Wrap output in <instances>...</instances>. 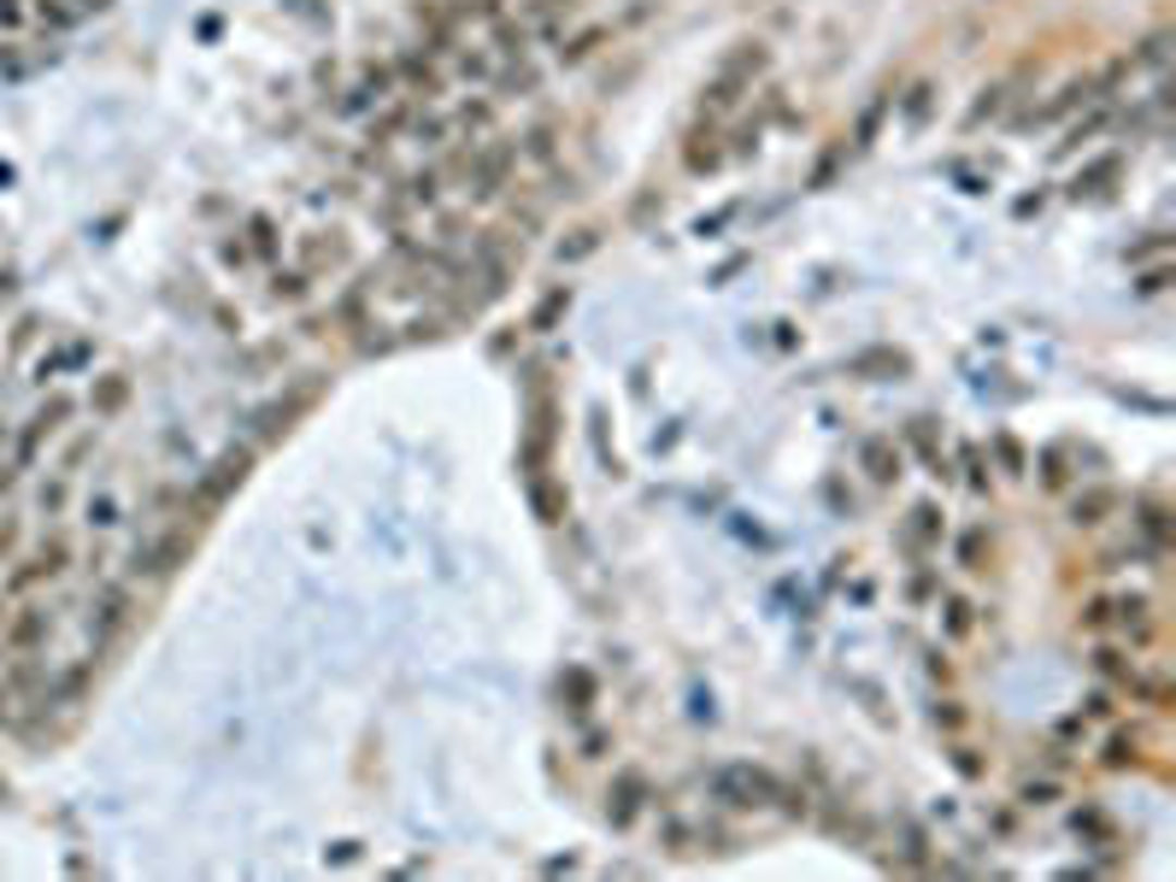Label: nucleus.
Wrapping results in <instances>:
<instances>
[{
  "label": "nucleus",
  "instance_id": "33",
  "mask_svg": "<svg viewBox=\"0 0 1176 882\" xmlns=\"http://www.w3.org/2000/svg\"><path fill=\"white\" fill-rule=\"evenodd\" d=\"M953 771H960V777H982V759H977V747H965V742L953 747Z\"/></svg>",
  "mask_w": 1176,
  "mask_h": 882
},
{
  "label": "nucleus",
  "instance_id": "3",
  "mask_svg": "<svg viewBox=\"0 0 1176 882\" xmlns=\"http://www.w3.org/2000/svg\"><path fill=\"white\" fill-rule=\"evenodd\" d=\"M65 566H71V542H65V536H48V542H41L36 554H30V559H18V566L7 571V583H0V595H7V600H24V595H30V588L53 583V576H60Z\"/></svg>",
  "mask_w": 1176,
  "mask_h": 882
},
{
  "label": "nucleus",
  "instance_id": "11",
  "mask_svg": "<svg viewBox=\"0 0 1176 882\" xmlns=\"http://www.w3.org/2000/svg\"><path fill=\"white\" fill-rule=\"evenodd\" d=\"M1065 512H1070V524H1077V530H1094V524H1106V518L1117 512V488H1077Z\"/></svg>",
  "mask_w": 1176,
  "mask_h": 882
},
{
  "label": "nucleus",
  "instance_id": "6",
  "mask_svg": "<svg viewBox=\"0 0 1176 882\" xmlns=\"http://www.w3.org/2000/svg\"><path fill=\"white\" fill-rule=\"evenodd\" d=\"M248 465H253V447H230V454H218L212 471L195 483V506H200V512H212V506L224 500L230 488L242 483V476H248Z\"/></svg>",
  "mask_w": 1176,
  "mask_h": 882
},
{
  "label": "nucleus",
  "instance_id": "20",
  "mask_svg": "<svg viewBox=\"0 0 1176 882\" xmlns=\"http://www.w3.org/2000/svg\"><path fill=\"white\" fill-rule=\"evenodd\" d=\"M1141 759V730H1117L1112 742H1106V765L1112 771H1124V765H1136Z\"/></svg>",
  "mask_w": 1176,
  "mask_h": 882
},
{
  "label": "nucleus",
  "instance_id": "23",
  "mask_svg": "<svg viewBox=\"0 0 1176 882\" xmlns=\"http://www.w3.org/2000/svg\"><path fill=\"white\" fill-rule=\"evenodd\" d=\"M1070 823H1077V835H1094V842H1112V835H1117L1112 818L1100 812V806H1077V818H1070Z\"/></svg>",
  "mask_w": 1176,
  "mask_h": 882
},
{
  "label": "nucleus",
  "instance_id": "9",
  "mask_svg": "<svg viewBox=\"0 0 1176 882\" xmlns=\"http://www.w3.org/2000/svg\"><path fill=\"white\" fill-rule=\"evenodd\" d=\"M859 465H865L870 483H882V488H894L900 476H906V459H900V447H894L889 436H870V442L859 447Z\"/></svg>",
  "mask_w": 1176,
  "mask_h": 882
},
{
  "label": "nucleus",
  "instance_id": "34",
  "mask_svg": "<svg viewBox=\"0 0 1176 882\" xmlns=\"http://www.w3.org/2000/svg\"><path fill=\"white\" fill-rule=\"evenodd\" d=\"M1165 283H1171V265H1153V271H1147V277H1141V295H1159V288H1165Z\"/></svg>",
  "mask_w": 1176,
  "mask_h": 882
},
{
  "label": "nucleus",
  "instance_id": "16",
  "mask_svg": "<svg viewBox=\"0 0 1176 882\" xmlns=\"http://www.w3.org/2000/svg\"><path fill=\"white\" fill-rule=\"evenodd\" d=\"M906 442L924 454V465H929V471L948 476V459H941V447H936V418H912V424H906Z\"/></svg>",
  "mask_w": 1176,
  "mask_h": 882
},
{
  "label": "nucleus",
  "instance_id": "19",
  "mask_svg": "<svg viewBox=\"0 0 1176 882\" xmlns=\"http://www.w3.org/2000/svg\"><path fill=\"white\" fill-rule=\"evenodd\" d=\"M119 518H124V506H119V495H112V488L89 495V530H119Z\"/></svg>",
  "mask_w": 1176,
  "mask_h": 882
},
{
  "label": "nucleus",
  "instance_id": "7",
  "mask_svg": "<svg viewBox=\"0 0 1176 882\" xmlns=\"http://www.w3.org/2000/svg\"><path fill=\"white\" fill-rule=\"evenodd\" d=\"M183 554H188V530H165V536H153V542L136 547V559H129V576H171Z\"/></svg>",
  "mask_w": 1176,
  "mask_h": 882
},
{
  "label": "nucleus",
  "instance_id": "10",
  "mask_svg": "<svg viewBox=\"0 0 1176 882\" xmlns=\"http://www.w3.org/2000/svg\"><path fill=\"white\" fill-rule=\"evenodd\" d=\"M1112 630L1124 635L1129 647H1147V642H1153V606H1147V600H1136V595H1117Z\"/></svg>",
  "mask_w": 1176,
  "mask_h": 882
},
{
  "label": "nucleus",
  "instance_id": "4",
  "mask_svg": "<svg viewBox=\"0 0 1176 882\" xmlns=\"http://www.w3.org/2000/svg\"><path fill=\"white\" fill-rule=\"evenodd\" d=\"M129 612H136L129 583H107V588H100V595H95V618H89V659H100L129 630Z\"/></svg>",
  "mask_w": 1176,
  "mask_h": 882
},
{
  "label": "nucleus",
  "instance_id": "26",
  "mask_svg": "<svg viewBox=\"0 0 1176 882\" xmlns=\"http://www.w3.org/2000/svg\"><path fill=\"white\" fill-rule=\"evenodd\" d=\"M1006 95H1012V83H994V89H982V100H977V107H970V119H965V124L977 129L982 119H994V112L1006 107Z\"/></svg>",
  "mask_w": 1176,
  "mask_h": 882
},
{
  "label": "nucleus",
  "instance_id": "8",
  "mask_svg": "<svg viewBox=\"0 0 1176 882\" xmlns=\"http://www.w3.org/2000/svg\"><path fill=\"white\" fill-rule=\"evenodd\" d=\"M647 806V777L642 771H618V783L606 788V818H612V830H630L635 818H642Z\"/></svg>",
  "mask_w": 1176,
  "mask_h": 882
},
{
  "label": "nucleus",
  "instance_id": "22",
  "mask_svg": "<svg viewBox=\"0 0 1176 882\" xmlns=\"http://www.w3.org/2000/svg\"><path fill=\"white\" fill-rule=\"evenodd\" d=\"M594 248H601V229H594V224L571 229V241H559V265H577V259H589Z\"/></svg>",
  "mask_w": 1176,
  "mask_h": 882
},
{
  "label": "nucleus",
  "instance_id": "32",
  "mask_svg": "<svg viewBox=\"0 0 1176 882\" xmlns=\"http://www.w3.org/2000/svg\"><path fill=\"white\" fill-rule=\"evenodd\" d=\"M1077 718H1112V688H1094V694H1088Z\"/></svg>",
  "mask_w": 1176,
  "mask_h": 882
},
{
  "label": "nucleus",
  "instance_id": "27",
  "mask_svg": "<svg viewBox=\"0 0 1176 882\" xmlns=\"http://www.w3.org/2000/svg\"><path fill=\"white\" fill-rule=\"evenodd\" d=\"M571 307V288H554V295L542 300V307H535V318H530V330H554V318Z\"/></svg>",
  "mask_w": 1176,
  "mask_h": 882
},
{
  "label": "nucleus",
  "instance_id": "25",
  "mask_svg": "<svg viewBox=\"0 0 1176 882\" xmlns=\"http://www.w3.org/2000/svg\"><path fill=\"white\" fill-rule=\"evenodd\" d=\"M1059 794H1065V788H1059L1053 777H1029V783L1018 788V806H1053Z\"/></svg>",
  "mask_w": 1176,
  "mask_h": 882
},
{
  "label": "nucleus",
  "instance_id": "12",
  "mask_svg": "<svg viewBox=\"0 0 1176 882\" xmlns=\"http://www.w3.org/2000/svg\"><path fill=\"white\" fill-rule=\"evenodd\" d=\"M900 542H906L918 559H929V554H936V547H941V512H936V506H929V500H924V506H912V518H906V536H900Z\"/></svg>",
  "mask_w": 1176,
  "mask_h": 882
},
{
  "label": "nucleus",
  "instance_id": "28",
  "mask_svg": "<svg viewBox=\"0 0 1176 882\" xmlns=\"http://www.w3.org/2000/svg\"><path fill=\"white\" fill-rule=\"evenodd\" d=\"M1070 476H1077V471H1065V447H1048V454H1041V483H1048V488H1065Z\"/></svg>",
  "mask_w": 1176,
  "mask_h": 882
},
{
  "label": "nucleus",
  "instance_id": "17",
  "mask_svg": "<svg viewBox=\"0 0 1176 882\" xmlns=\"http://www.w3.org/2000/svg\"><path fill=\"white\" fill-rule=\"evenodd\" d=\"M960 465H965V488L970 495H989V454H982V447H960Z\"/></svg>",
  "mask_w": 1176,
  "mask_h": 882
},
{
  "label": "nucleus",
  "instance_id": "15",
  "mask_svg": "<svg viewBox=\"0 0 1176 882\" xmlns=\"http://www.w3.org/2000/svg\"><path fill=\"white\" fill-rule=\"evenodd\" d=\"M970 630H977V606H970L965 595H941V635L965 642Z\"/></svg>",
  "mask_w": 1176,
  "mask_h": 882
},
{
  "label": "nucleus",
  "instance_id": "1",
  "mask_svg": "<svg viewBox=\"0 0 1176 882\" xmlns=\"http://www.w3.org/2000/svg\"><path fill=\"white\" fill-rule=\"evenodd\" d=\"M718 806H735V812H753V806H782V812H806V794H794L782 777H771L765 765H718L706 777Z\"/></svg>",
  "mask_w": 1176,
  "mask_h": 882
},
{
  "label": "nucleus",
  "instance_id": "18",
  "mask_svg": "<svg viewBox=\"0 0 1176 882\" xmlns=\"http://www.w3.org/2000/svg\"><path fill=\"white\" fill-rule=\"evenodd\" d=\"M1117 177V153H1106V159H1094L1088 171H1077V183H1070V195H1100V183H1112Z\"/></svg>",
  "mask_w": 1176,
  "mask_h": 882
},
{
  "label": "nucleus",
  "instance_id": "31",
  "mask_svg": "<svg viewBox=\"0 0 1176 882\" xmlns=\"http://www.w3.org/2000/svg\"><path fill=\"white\" fill-rule=\"evenodd\" d=\"M248 236H253V253H259V259L277 253V224H271V219H253V224H248Z\"/></svg>",
  "mask_w": 1176,
  "mask_h": 882
},
{
  "label": "nucleus",
  "instance_id": "13",
  "mask_svg": "<svg viewBox=\"0 0 1176 882\" xmlns=\"http://www.w3.org/2000/svg\"><path fill=\"white\" fill-rule=\"evenodd\" d=\"M889 107H894V95H889V89H877V95L865 100L859 124H853V148H847V153H865L870 141H877V129H882V119H889Z\"/></svg>",
  "mask_w": 1176,
  "mask_h": 882
},
{
  "label": "nucleus",
  "instance_id": "21",
  "mask_svg": "<svg viewBox=\"0 0 1176 882\" xmlns=\"http://www.w3.org/2000/svg\"><path fill=\"white\" fill-rule=\"evenodd\" d=\"M929 107H936V83H912L906 100H900V112H906V124H912V129H918V124L929 119Z\"/></svg>",
  "mask_w": 1176,
  "mask_h": 882
},
{
  "label": "nucleus",
  "instance_id": "29",
  "mask_svg": "<svg viewBox=\"0 0 1176 882\" xmlns=\"http://www.w3.org/2000/svg\"><path fill=\"white\" fill-rule=\"evenodd\" d=\"M307 283H312L307 271H277V277H271V295H277V300H300V295H307Z\"/></svg>",
  "mask_w": 1176,
  "mask_h": 882
},
{
  "label": "nucleus",
  "instance_id": "2",
  "mask_svg": "<svg viewBox=\"0 0 1176 882\" xmlns=\"http://www.w3.org/2000/svg\"><path fill=\"white\" fill-rule=\"evenodd\" d=\"M765 65H771V48H765V41H742V48H735L730 60L718 65V77L701 89V119L718 124L723 112H735V100L753 95V83H759Z\"/></svg>",
  "mask_w": 1176,
  "mask_h": 882
},
{
  "label": "nucleus",
  "instance_id": "14",
  "mask_svg": "<svg viewBox=\"0 0 1176 882\" xmlns=\"http://www.w3.org/2000/svg\"><path fill=\"white\" fill-rule=\"evenodd\" d=\"M1136 530L1147 536V547L1159 554V547L1171 542V506L1165 500H1136Z\"/></svg>",
  "mask_w": 1176,
  "mask_h": 882
},
{
  "label": "nucleus",
  "instance_id": "5",
  "mask_svg": "<svg viewBox=\"0 0 1176 882\" xmlns=\"http://www.w3.org/2000/svg\"><path fill=\"white\" fill-rule=\"evenodd\" d=\"M48 630H53V612L41 600H24L18 612L0 624V654H7V659H30L36 647L48 642Z\"/></svg>",
  "mask_w": 1176,
  "mask_h": 882
},
{
  "label": "nucleus",
  "instance_id": "30",
  "mask_svg": "<svg viewBox=\"0 0 1176 882\" xmlns=\"http://www.w3.org/2000/svg\"><path fill=\"white\" fill-rule=\"evenodd\" d=\"M994 459H1000V471H1006V476H1024V447L1012 442V436H994Z\"/></svg>",
  "mask_w": 1176,
  "mask_h": 882
},
{
  "label": "nucleus",
  "instance_id": "24",
  "mask_svg": "<svg viewBox=\"0 0 1176 882\" xmlns=\"http://www.w3.org/2000/svg\"><path fill=\"white\" fill-rule=\"evenodd\" d=\"M982 554H989V530L977 524V530H965V536H960V566L965 571H982Z\"/></svg>",
  "mask_w": 1176,
  "mask_h": 882
}]
</instances>
